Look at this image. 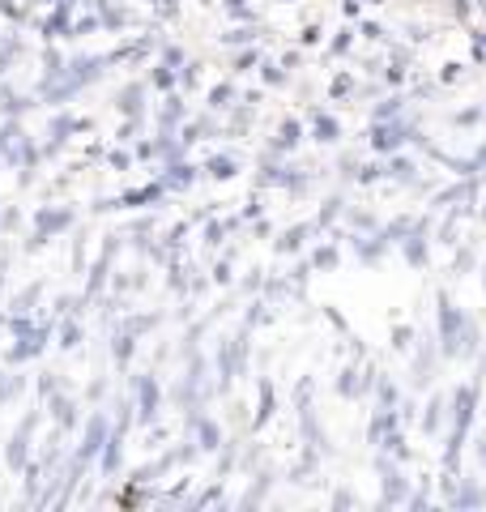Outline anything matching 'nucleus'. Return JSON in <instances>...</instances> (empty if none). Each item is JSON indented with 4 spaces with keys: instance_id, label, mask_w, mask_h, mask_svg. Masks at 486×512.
I'll use <instances>...</instances> for the list:
<instances>
[]
</instances>
